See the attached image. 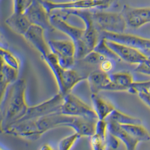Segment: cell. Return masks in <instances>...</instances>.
<instances>
[{"mask_svg": "<svg viewBox=\"0 0 150 150\" xmlns=\"http://www.w3.org/2000/svg\"><path fill=\"white\" fill-rule=\"evenodd\" d=\"M106 58L95 51H92L86 55L82 60L83 62L92 65L100 64Z\"/></svg>", "mask_w": 150, "mask_h": 150, "instance_id": "f546056e", "label": "cell"}, {"mask_svg": "<svg viewBox=\"0 0 150 150\" xmlns=\"http://www.w3.org/2000/svg\"><path fill=\"white\" fill-rule=\"evenodd\" d=\"M106 121H113L118 123L120 125L124 124H135L141 125L142 121L138 119L129 116L123 112L115 109L107 118L105 119Z\"/></svg>", "mask_w": 150, "mask_h": 150, "instance_id": "d4e9b609", "label": "cell"}, {"mask_svg": "<svg viewBox=\"0 0 150 150\" xmlns=\"http://www.w3.org/2000/svg\"><path fill=\"white\" fill-rule=\"evenodd\" d=\"M92 93H98L111 82L109 74L102 70H96L91 73L86 79Z\"/></svg>", "mask_w": 150, "mask_h": 150, "instance_id": "ffe728a7", "label": "cell"}, {"mask_svg": "<svg viewBox=\"0 0 150 150\" xmlns=\"http://www.w3.org/2000/svg\"><path fill=\"white\" fill-rule=\"evenodd\" d=\"M60 112L68 116L88 117L98 120L93 109L71 92L64 96Z\"/></svg>", "mask_w": 150, "mask_h": 150, "instance_id": "8992f818", "label": "cell"}, {"mask_svg": "<svg viewBox=\"0 0 150 150\" xmlns=\"http://www.w3.org/2000/svg\"><path fill=\"white\" fill-rule=\"evenodd\" d=\"M49 14L55 10H104L111 7L117 0H71L67 2H55L51 0H40Z\"/></svg>", "mask_w": 150, "mask_h": 150, "instance_id": "7a4b0ae2", "label": "cell"}, {"mask_svg": "<svg viewBox=\"0 0 150 150\" xmlns=\"http://www.w3.org/2000/svg\"><path fill=\"white\" fill-rule=\"evenodd\" d=\"M91 99L93 105V109L95 111L98 120H105L115 109L111 103L105 101L98 95L97 93H92Z\"/></svg>", "mask_w": 150, "mask_h": 150, "instance_id": "7402d4cb", "label": "cell"}, {"mask_svg": "<svg viewBox=\"0 0 150 150\" xmlns=\"http://www.w3.org/2000/svg\"><path fill=\"white\" fill-rule=\"evenodd\" d=\"M85 79H87V76L81 75L72 69H63L60 82L57 84L59 93L65 95L70 92L77 84Z\"/></svg>", "mask_w": 150, "mask_h": 150, "instance_id": "2e32d148", "label": "cell"}, {"mask_svg": "<svg viewBox=\"0 0 150 150\" xmlns=\"http://www.w3.org/2000/svg\"><path fill=\"white\" fill-rule=\"evenodd\" d=\"M15 13H23L32 0H13Z\"/></svg>", "mask_w": 150, "mask_h": 150, "instance_id": "4dcf8cb0", "label": "cell"}, {"mask_svg": "<svg viewBox=\"0 0 150 150\" xmlns=\"http://www.w3.org/2000/svg\"><path fill=\"white\" fill-rule=\"evenodd\" d=\"M101 38L107 40L114 41L139 50H150V39L143 38L140 36L126 33H113L102 32Z\"/></svg>", "mask_w": 150, "mask_h": 150, "instance_id": "8fae6325", "label": "cell"}, {"mask_svg": "<svg viewBox=\"0 0 150 150\" xmlns=\"http://www.w3.org/2000/svg\"><path fill=\"white\" fill-rule=\"evenodd\" d=\"M67 19L64 14L51 13L50 15L51 23L55 29L67 35L74 42L75 46H78L83 43L84 29L69 24L66 21Z\"/></svg>", "mask_w": 150, "mask_h": 150, "instance_id": "4fadbf2b", "label": "cell"}, {"mask_svg": "<svg viewBox=\"0 0 150 150\" xmlns=\"http://www.w3.org/2000/svg\"><path fill=\"white\" fill-rule=\"evenodd\" d=\"M98 120L84 117H74L73 121L67 125L81 137H91L95 133L96 125Z\"/></svg>", "mask_w": 150, "mask_h": 150, "instance_id": "e0dca14e", "label": "cell"}, {"mask_svg": "<svg viewBox=\"0 0 150 150\" xmlns=\"http://www.w3.org/2000/svg\"><path fill=\"white\" fill-rule=\"evenodd\" d=\"M120 144V140L113 134L108 132L106 136V146L111 147L113 149L118 148Z\"/></svg>", "mask_w": 150, "mask_h": 150, "instance_id": "d6a6232c", "label": "cell"}, {"mask_svg": "<svg viewBox=\"0 0 150 150\" xmlns=\"http://www.w3.org/2000/svg\"><path fill=\"white\" fill-rule=\"evenodd\" d=\"M81 136L75 132L73 134L69 135L62 138L58 144V148L60 150H69L71 149L75 142Z\"/></svg>", "mask_w": 150, "mask_h": 150, "instance_id": "83f0119b", "label": "cell"}, {"mask_svg": "<svg viewBox=\"0 0 150 150\" xmlns=\"http://www.w3.org/2000/svg\"><path fill=\"white\" fill-rule=\"evenodd\" d=\"M27 83L25 79H18L10 84L1 99V130L18 122L24 116L29 106L25 100Z\"/></svg>", "mask_w": 150, "mask_h": 150, "instance_id": "6da1fadb", "label": "cell"}, {"mask_svg": "<svg viewBox=\"0 0 150 150\" xmlns=\"http://www.w3.org/2000/svg\"><path fill=\"white\" fill-rule=\"evenodd\" d=\"M107 122L108 132L123 142L127 150L136 149L137 145L139 142L138 140L131 136L126 130L123 129L120 124L113 121H108Z\"/></svg>", "mask_w": 150, "mask_h": 150, "instance_id": "ac0fdd59", "label": "cell"}, {"mask_svg": "<svg viewBox=\"0 0 150 150\" xmlns=\"http://www.w3.org/2000/svg\"><path fill=\"white\" fill-rule=\"evenodd\" d=\"M97 1H102V0H97Z\"/></svg>", "mask_w": 150, "mask_h": 150, "instance_id": "d590c367", "label": "cell"}, {"mask_svg": "<svg viewBox=\"0 0 150 150\" xmlns=\"http://www.w3.org/2000/svg\"><path fill=\"white\" fill-rule=\"evenodd\" d=\"M106 43L122 60L127 63L140 64L147 62L149 60L147 56L135 48L107 40H106Z\"/></svg>", "mask_w": 150, "mask_h": 150, "instance_id": "30bf717a", "label": "cell"}, {"mask_svg": "<svg viewBox=\"0 0 150 150\" xmlns=\"http://www.w3.org/2000/svg\"><path fill=\"white\" fill-rule=\"evenodd\" d=\"M121 125L131 136L139 142L150 141V134L142 125L135 124H124Z\"/></svg>", "mask_w": 150, "mask_h": 150, "instance_id": "603a6c76", "label": "cell"}, {"mask_svg": "<svg viewBox=\"0 0 150 150\" xmlns=\"http://www.w3.org/2000/svg\"><path fill=\"white\" fill-rule=\"evenodd\" d=\"M96 27L101 33H123L127 28L123 15L120 13L109 12L102 10L92 11Z\"/></svg>", "mask_w": 150, "mask_h": 150, "instance_id": "277c9868", "label": "cell"}, {"mask_svg": "<svg viewBox=\"0 0 150 150\" xmlns=\"http://www.w3.org/2000/svg\"><path fill=\"white\" fill-rule=\"evenodd\" d=\"M93 50L103 55L106 59H112L115 62H119L122 60L119 57L108 47L106 43V40L103 38H102L99 41Z\"/></svg>", "mask_w": 150, "mask_h": 150, "instance_id": "484cf974", "label": "cell"}, {"mask_svg": "<svg viewBox=\"0 0 150 150\" xmlns=\"http://www.w3.org/2000/svg\"><path fill=\"white\" fill-rule=\"evenodd\" d=\"M18 69L12 68L1 60V99L5 95L8 86L18 79Z\"/></svg>", "mask_w": 150, "mask_h": 150, "instance_id": "44dd1931", "label": "cell"}, {"mask_svg": "<svg viewBox=\"0 0 150 150\" xmlns=\"http://www.w3.org/2000/svg\"><path fill=\"white\" fill-rule=\"evenodd\" d=\"M115 62V60L110 59H105L100 64V70L106 73H108L114 68Z\"/></svg>", "mask_w": 150, "mask_h": 150, "instance_id": "1f68e13d", "label": "cell"}, {"mask_svg": "<svg viewBox=\"0 0 150 150\" xmlns=\"http://www.w3.org/2000/svg\"><path fill=\"white\" fill-rule=\"evenodd\" d=\"M51 149H52L50 147V146L48 144H45L43 145L42 147L41 148V150H51Z\"/></svg>", "mask_w": 150, "mask_h": 150, "instance_id": "836d02e7", "label": "cell"}, {"mask_svg": "<svg viewBox=\"0 0 150 150\" xmlns=\"http://www.w3.org/2000/svg\"><path fill=\"white\" fill-rule=\"evenodd\" d=\"M7 27L16 34L24 36L32 25L24 13H15L8 16L5 21Z\"/></svg>", "mask_w": 150, "mask_h": 150, "instance_id": "d6986e66", "label": "cell"}, {"mask_svg": "<svg viewBox=\"0 0 150 150\" xmlns=\"http://www.w3.org/2000/svg\"><path fill=\"white\" fill-rule=\"evenodd\" d=\"M63 99L64 96L59 92L56 95L43 103L32 107H29L25 115L18 122L27 120H36L41 117L55 112H60Z\"/></svg>", "mask_w": 150, "mask_h": 150, "instance_id": "52a82bcc", "label": "cell"}, {"mask_svg": "<svg viewBox=\"0 0 150 150\" xmlns=\"http://www.w3.org/2000/svg\"><path fill=\"white\" fill-rule=\"evenodd\" d=\"M66 18L73 15L81 19L84 24L82 42L88 53L93 51L98 42L101 39V33L97 30L90 10H68L62 11Z\"/></svg>", "mask_w": 150, "mask_h": 150, "instance_id": "3957f363", "label": "cell"}, {"mask_svg": "<svg viewBox=\"0 0 150 150\" xmlns=\"http://www.w3.org/2000/svg\"><path fill=\"white\" fill-rule=\"evenodd\" d=\"M110 81L117 86L121 91H128L133 83L132 76L128 72H119L109 74Z\"/></svg>", "mask_w": 150, "mask_h": 150, "instance_id": "cb8c5ba5", "label": "cell"}, {"mask_svg": "<svg viewBox=\"0 0 150 150\" xmlns=\"http://www.w3.org/2000/svg\"><path fill=\"white\" fill-rule=\"evenodd\" d=\"M24 13L32 25L40 27L50 32L56 30L51 23V14L48 13L40 0H32Z\"/></svg>", "mask_w": 150, "mask_h": 150, "instance_id": "ba28073f", "label": "cell"}, {"mask_svg": "<svg viewBox=\"0 0 150 150\" xmlns=\"http://www.w3.org/2000/svg\"><path fill=\"white\" fill-rule=\"evenodd\" d=\"M74 116H68L61 112H55L36 119L38 128L42 134L48 130L60 127H67L74 119Z\"/></svg>", "mask_w": 150, "mask_h": 150, "instance_id": "9a60e30c", "label": "cell"}, {"mask_svg": "<svg viewBox=\"0 0 150 150\" xmlns=\"http://www.w3.org/2000/svg\"><path fill=\"white\" fill-rule=\"evenodd\" d=\"M2 133L33 141L39 139L42 136L38 128L36 120H27L15 123Z\"/></svg>", "mask_w": 150, "mask_h": 150, "instance_id": "7c38bea8", "label": "cell"}, {"mask_svg": "<svg viewBox=\"0 0 150 150\" xmlns=\"http://www.w3.org/2000/svg\"><path fill=\"white\" fill-rule=\"evenodd\" d=\"M90 144L92 149L103 150L106 149V138H103L97 134H93L91 137Z\"/></svg>", "mask_w": 150, "mask_h": 150, "instance_id": "f1b7e54d", "label": "cell"}, {"mask_svg": "<svg viewBox=\"0 0 150 150\" xmlns=\"http://www.w3.org/2000/svg\"><path fill=\"white\" fill-rule=\"evenodd\" d=\"M127 27L137 29L150 23V6L134 7L125 4L120 11Z\"/></svg>", "mask_w": 150, "mask_h": 150, "instance_id": "9c48e42d", "label": "cell"}, {"mask_svg": "<svg viewBox=\"0 0 150 150\" xmlns=\"http://www.w3.org/2000/svg\"><path fill=\"white\" fill-rule=\"evenodd\" d=\"M51 52L55 55L62 68L72 69L75 64L76 48L71 40H50L48 42Z\"/></svg>", "mask_w": 150, "mask_h": 150, "instance_id": "5b68a950", "label": "cell"}, {"mask_svg": "<svg viewBox=\"0 0 150 150\" xmlns=\"http://www.w3.org/2000/svg\"><path fill=\"white\" fill-rule=\"evenodd\" d=\"M45 31L42 28L32 25L23 36L25 40L40 53L43 59L51 52L48 43L45 40Z\"/></svg>", "mask_w": 150, "mask_h": 150, "instance_id": "5bb4252c", "label": "cell"}, {"mask_svg": "<svg viewBox=\"0 0 150 150\" xmlns=\"http://www.w3.org/2000/svg\"><path fill=\"white\" fill-rule=\"evenodd\" d=\"M149 92L150 93V89H149Z\"/></svg>", "mask_w": 150, "mask_h": 150, "instance_id": "e575fe53", "label": "cell"}, {"mask_svg": "<svg viewBox=\"0 0 150 150\" xmlns=\"http://www.w3.org/2000/svg\"><path fill=\"white\" fill-rule=\"evenodd\" d=\"M0 55L1 60L3 61L7 65L19 70L20 64L18 59L8 50L1 47Z\"/></svg>", "mask_w": 150, "mask_h": 150, "instance_id": "4316f807", "label": "cell"}]
</instances>
